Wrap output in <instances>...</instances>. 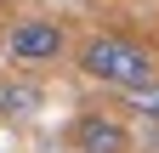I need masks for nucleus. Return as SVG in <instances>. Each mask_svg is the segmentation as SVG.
<instances>
[{"label":"nucleus","instance_id":"nucleus-2","mask_svg":"<svg viewBox=\"0 0 159 153\" xmlns=\"http://www.w3.org/2000/svg\"><path fill=\"white\" fill-rule=\"evenodd\" d=\"M68 51V34L57 17H17L6 28V57L23 68H40V63H57V57Z\"/></svg>","mask_w":159,"mask_h":153},{"label":"nucleus","instance_id":"nucleus-3","mask_svg":"<svg viewBox=\"0 0 159 153\" xmlns=\"http://www.w3.org/2000/svg\"><path fill=\"white\" fill-rule=\"evenodd\" d=\"M68 136L80 153H125V125L108 119V113H80Z\"/></svg>","mask_w":159,"mask_h":153},{"label":"nucleus","instance_id":"nucleus-4","mask_svg":"<svg viewBox=\"0 0 159 153\" xmlns=\"http://www.w3.org/2000/svg\"><path fill=\"white\" fill-rule=\"evenodd\" d=\"M40 113V85L34 80H0V119H29Z\"/></svg>","mask_w":159,"mask_h":153},{"label":"nucleus","instance_id":"nucleus-1","mask_svg":"<svg viewBox=\"0 0 159 153\" xmlns=\"http://www.w3.org/2000/svg\"><path fill=\"white\" fill-rule=\"evenodd\" d=\"M80 74L97 85H114V91H131V85H142L159 74L153 63V51L142 40H125V34H97V40L80 46Z\"/></svg>","mask_w":159,"mask_h":153},{"label":"nucleus","instance_id":"nucleus-5","mask_svg":"<svg viewBox=\"0 0 159 153\" xmlns=\"http://www.w3.org/2000/svg\"><path fill=\"white\" fill-rule=\"evenodd\" d=\"M125 108L136 113V119H148V125H159V74H153V80H142V85H131V91H125Z\"/></svg>","mask_w":159,"mask_h":153}]
</instances>
